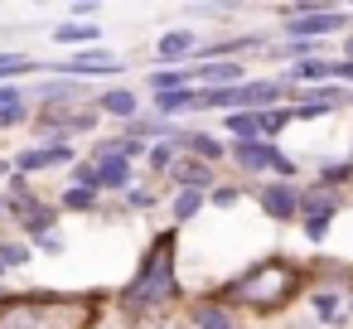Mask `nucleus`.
I'll return each instance as SVG.
<instances>
[{"instance_id":"1","label":"nucleus","mask_w":353,"mask_h":329,"mask_svg":"<svg viewBox=\"0 0 353 329\" xmlns=\"http://www.w3.org/2000/svg\"><path fill=\"white\" fill-rule=\"evenodd\" d=\"M305 286V276H300V266L295 261H285V257H271V261H256L252 271H242V276H232L213 300L218 305H228V300H242L247 310H256V315H271V310H285L290 300H295V290Z\"/></svg>"},{"instance_id":"2","label":"nucleus","mask_w":353,"mask_h":329,"mask_svg":"<svg viewBox=\"0 0 353 329\" xmlns=\"http://www.w3.org/2000/svg\"><path fill=\"white\" fill-rule=\"evenodd\" d=\"M174 237H179V228H165L145 247L136 276L121 290V310H165L179 295V281H174Z\"/></svg>"},{"instance_id":"3","label":"nucleus","mask_w":353,"mask_h":329,"mask_svg":"<svg viewBox=\"0 0 353 329\" xmlns=\"http://www.w3.org/2000/svg\"><path fill=\"white\" fill-rule=\"evenodd\" d=\"M34 136H44V141H78V136H92L97 126H102V117H97V107L88 102V107H59V112H34Z\"/></svg>"},{"instance_id":"4","label":"nucleus","mask_w":353,"mask_h":329,"mask_svg":"<svg viewBox=\"0 0 353 329\" xmlns=\"http://www.w3.org/2000/svg\"><path fill=\"white\" fill-rule=\"evenodd\" d=\"M83 155H78V146L73 141H39V146H25V150H15V160H10V175H25V179H34V175H44V170H73Z\"/></svg>"},{"instance_id":"5","label":"nucleus","mask_w":353,"mask_h":329,"mask_svg":"<svg viewBox=\"0 0 353 329\" xmlns=\"http://www.w3.org/2000/svg\"><path fill=\"white\" fill-rule=\"evenodd\" d=\"M88 160H92V170H97V189H102V194H126V189L136 184L131 160L121 155V141H117V136H112V141H97Z\"/></svg>"},{"instance_id":"6","label":"nucleus","mask_w":353,"mask_h":329,"mask_svg":"<svg viewBox=\"0 0 353 329\" xmlns=\"http://www.w3.org/2000/svg\"><path fill=\"white\" fill-rule=\"evenodd\" d=\"M126 63L112 54V49H78L73 59H63V63H54V68H44V73H54V78H78V83H88V78H117Z\"/></svg>"},{"instance_id":"7","label":"nucleus","mask_w":353,"mask_h":329,"mask_svg":"<svg viewBox=\"0 0 353 329\" xmlns=\"http://www.w3.org/2000/svg\"><path fill=\"white\" fill-rule=\"evenodd\" d=\"M348 30V10L329 6V10H310L300 20L285 25V39H305V44H324V34H343Z\"/></svg>"},{"instance_id":"8","label":"nucleus","mask_w":353,"mask_h":329,"mask_svg":"<svg viewBox=\"0 0 353 329\" xmlns=\"http://www.w3.org/2000/svg\"><path fill=\"white\" fill-rule=\"evenodd\" d=\"M30 102H39L44 112H59V107H88V83L78 78H44L34 88H25Z\"/></svg>"},{"instance_id":"9","label":"nucleus","mask_w":353,"mask_h":329,"mask_svg":"<svg viewBox=\"0 0 353 329\" xmlns=\"http://www.w3.org/2000/svg\"><path fill=\"white\" fill-rule=\"evenodd\" d=\"M252 194H256V203L271 223H300V184L271 179V184H256Z\"/></svg>"},{"instance_id":"10","label":"nucleus","mask_w":353,"mask_h":329,"mask_svg":"<svg viewBox=\"0 0 353 329\" xmlns=\"http://www.w3.org/2000/svg\"><path fill=\"white\" fill-rule=\"evenodd\" d=\"M194 54H199V34H194V30H165V34L155 39L160 68H189Z\"/></svg>"},{"instance_id":"11","label":"nucleus","mask_w":353,"mask_h":329,"mask_svg":"<svg viewBox=\"0 0 353 329\" xmlns=\"http://www.w3.org/2000/svg\"><path fill=\"white\" fill-rule=\"evenodd\" d=\"M49 305H34V295H10L0 300V329H44Z\"/></svg>"},{"instance_id":"12","label":"nucleus","mask_w":353,"mask_h":329,"mask_svg":"<svg viewBox=\"0 0 353 329\" xmlns=\"http://www.w3.org/2000/svg\"><path fill=\"white\" fill-rule=\"evenodd\" d=\"M290 88H281L276 78H247L237 88V112H261V107H281Z\"/></svg>"},{"instance_id":"13","label":"nucleus","mask_w":353,"mask_h":329,"mask_svg":"<svg viewBox=\"0 0 353 329\" xmlns=\"http://www.w3.org/2000/svg\"><path fill=\"white\" fill-rule=\"evenodd\" d=\"M92 107H97V117H112V121H136L141 117V97H136V88H102L97 97H92Z\"/></svg>"},{"instance_id":"14","label":"nucleus","mask_w":353,"mask_h":329,"mask_svg":"<svg viewBox=\"0 0 353 329\" xmlns=\"http://www.w3.org/2000/svg\"><path fill=\"white\" fill-rule=\"evenodd\" d=\"M189 78H194V88H237V83H247V63H189Z\"/></svg>"},{"instance_id":"15","label":"nucleus","mask_w":353,"mask_h":329,"mask_svg":"<svg viewBox=\"0 0 353 329\" xmlns=\"http://www.w3.org/2000/svg\"><path fill=\"white\" fill-rule=\"evenodd\" d=\"M271 150H276V141H232V146H228V160H232L242 175H266Z\"/></svg>"},{"instance_id":"16","label":"nucleus","mask_w":353,"mask_h":329,"mask_svg":"<svg viewBox=\"0 0 353 329\" xmlns=\"http://www.w3.org/2000/svg\"><path fill=\"white\" fill-rule=\"evenodd\" d=\"M59 49H97L102 44V30L92 25V20H63V25H54V34H49Z\"/></svg>"},{"instance_id":"17","label":"nucleus","mask_w":353,"mask_h":329,"mask_svg":"<svg viewBox=\"0 0 353 329\" xmlns=\"http://www.w3.org/2000/svg\"><path fill=\"white\" fill-rule=\"evenodd\" d=\"M165 179H170L174 189H203V194H208V189H213V165H203V160H194V155H179Z\"/></svg>"},{"instance_id":"18","label":"nucleus","mask_w":353,"mask_h":329,"mask_svg":"<svg viewBox=\"0 0 353 329\" xmlns=\"http://www.w3.org/2000/svg\"><path fill=\"white\" fill-rule=\"evenodd\" d=\"M310 305H314V319H324L329 329L348 324V295H343L339 286H324V290H314V295H310Z\"/></svg>"},{"instance_id":"19","label":"nucleus","mask_w":353,"mask_h":329,"mask_svg":"<svg viewBox=\"0 0 353 329\" xmlns=\"http://www.w3.org/2000/svg\"><path fill=\"white\" fill-rule=\"evenodd\" d=\"M184 155H194L203 165H218V160H228V141L213 136V131H184Z\"/></svg>"},{"instance_id":"20","label":"nucleus","mask_w":353,"mask_h":329,"mask_svg":"<svg viewBox=\"0 0 353 329\" xmlns=\"http://www.w3.org/2000/svg\"><path fill=\"white\" fill-rule=\"evenodd\" d=\"M339 208H343V199L334 194V189H300V218H339Z\"/></svg>"},{"instance_id":"21","label":"nucleus","mask_w":353,"mask_h":329,"mask_svg":"<svg viewBox=\"0 0 353 329\" xmlns=\"http://www.w3.org/2000/svg\"><path fill=\"white\" fill-rule=\"evenodd\" d=\"M203 208H208V194H203V189H174V194H170V223H174V228L194 223Z\"/></svg>"},{"instance_id":"22","label":"nucleus","mask_w":353,"mask_h":329,"mask_svg":"<svg viewBox=\"0 0 353 329\" xmlns=\"http://www.w3.org/2000/svg\"><path fill=\"white\" fill-rule=\"evenodd\" d=\"M150 112H155V117H165V121H174L179 112H199V92H194V88L160 92V97H150Z\"/></svg>"},{"instance_id":"23","label":"nucleus","mask_w":353,"mask_h":329,"mask_svg":"<svg viewBox=\"0 0 353 329\" xmlns=\"http://www.w3.org/2000/svg\"><path fill=\"white\" fill-rule=\"evenodd\" d=\"M194 329H237V319H232L228 305L203 300V305H194Z\"/></svg>"},{"instance_id":"24","label":"nucleus","mask_w":353,"mask_h":329,"mask_svg":"<svg viewBox=\"0 0 353 329\" xmlns=\"http://www.w3.org/2000/svg\"><path fill=\"white\" fill-rule=\"evenodd\" d=\"M20 73H44V63L20 49H0V83H15Z\"/></svg>"},{"instance_id":"25","label":"nucleus","mask_w":353,"mask_h":329,"mask_svg":"<svg viewBox=\"0 0 353 329\" xmlns=\"http://www.w3.org/2000/svg\"><path fill=\"white\" fill-rule=\"evenodd\" d=\"M145 88H150V97H160V92H179V88H194V78H189V68H155V73L145 78Z\"/></svg>"},{"instance_id":"26","label":"nucleus","mask_w":353,"mask_h":329,"mask_svg":"<svg viewBox=\"0 0 353 329\" xmlns=\"http://www.w3.org/2000/svg\"><path fill=\"white\" fill-rule=\"evenodd\" d=\"M285 126H290V107H285V102H281V107H261V112H256V136H261V141H276Z\"/></svg>"},{"instance_id":"27","label":"nucleus","mask_w":353,"mask_h":329,"mask_svg":"<svg viewBox=\"0 0 353 329\" xmlns=\"http://www.w3.org/2000/svg\"><path fill=\"white\" fill-rule=\"evenodd\" d=\"M97 203H102L97 189H78V184H68V189L59 194V213H92Z\"/></svg>"},{"instance_id":"28","label":"nucleus","mask_w":353,"mask_h":329,"mask_svg":"<svg viewBox=\"0 0 353 329\" xmlns=\"http://www.w3.org/2000/svg\"><path fill=\"white\" fill-rule=\"evenodd\" d=\"M223 131H228L232 141H261V136H256V112H228V117H223Z\"/></svg>"},{"instance_id":"29","label":"nucleus","mask_w":353,"mask_h":329,"mask_svg":"<svg viewBox=\"0 0 353 329\" xmlns=\"http://www.w3.org/2000/svg\"><path fill=\"white\" fill-rule=\"evenodd\" d=\"M353 179V160H329V165H319V189H343Z\"/></svg>"},{"instance_id":"30","label":"nucleus","mask_w":353,"mask_h":329,"mask_svg":"<svg viewBox=\"0 0 353 329\" xmlns=\"http://www.w3.org/2000/svg\"><path fill=\"white\" fill-rule=\"evenodd\" d=\"M30 257H34V252H30L25 242H0V281H6L15 266H30Z\"/></svg>"},{"instance_id":"31","label":"nucleus","mask_w":353,"mask_h":329,"mask_svg":"<svg viewBox=\"0 0 353 329\" xmlns=\"http://www.w3.org/2000/svg\"><path fill=\"white\" fill-rule=\"evenodd\" d=\"M242 194H247L242 184H213V189H208V208H237Z\"/></svg>"},{"instance_id":"32","label":"nucleus","mask_w":353,"mask_h":329,"mask_svg":"<svg viewBox=\"0 0 353 329\" xmlns=\"http://www.w3.org/2000/svg\"><path fill=\"white\" fill-rule=\"evenodd\" d=\"M266 175H276V179H285V184H295V160L276 146V150H271V160H266Z\"/></svg>"},{"instance_id":"33","label":"nucleus","mask_w":353,"mask_h":329,"mask_svg":"<svg viewBox=\"0 0 353 329\" xmlns=\"http://www.w3.org/2000/svg\"><path fill=\"white\" fill-rule=\"evenodd\" d=\"M121 203H126V208H136V213H145V208H155V203H160V194H155V189H141V184H131V189L121 194Z\"/></svg>"},{"instance_id":"34","label":"nucleus","mask_w":353,"mask_h":329,"mask_svg":"<svg viewBox=\"0 0 353 329\" xmlns=\"http://www.w3.org/2000/svg\"><path fill=\"white\" fill-rule=\"evenodd\" d=\"M30 121H34L30 102L25 107H0V131H15V126H30Z\"/></svg>"},{"instance_id":"35","label":"nucleus","mask_w":353,"mask_h":329,"mask_svg":"<svg viewBox=\"0 0 353 329\" xmlns=\"http://www.w3.org/2000/svg\"><path fill=\"white\" fill-rule=\"evenodd\" d=\"M329 228H334V218H300V232H305L310 242H324Z\"/></svg>"},{"instance_id":"36","label":"nucleus","mask_w":353,"mask_h":329,"mask_svg":"<svg viewBox=\"0 0 353 329\" xmlns=\"http://www.w3.org/2000/svg\"><path fill=\"white\" fill-rule=\"evenodd\" d=\"M73 184H78V189H97V170H92V160H78V165H73ZM97 194H102V189H97Z\"/></svg>"},{"instance_id":"37","label":"nucleus","mask_w":353,"mask_h":329,"mask_svg":"<svg viewBox=\"0 0 353 329\" xmlns=\"http://www.w3.org/2000/svg\"><path fill=\"white\" fill-rule=\"evenodd\" d=\"M30 97H25V88L20 83H0V107H25Z\"/></svg>"},{"instance_id":"38","label":"nucleus","mask_w":353,"mask_h":329,"mask_svg":"<svg viewBox=\"0 0 353 329\" xmlns=\"http://www.w3.org/2000/svg\"><path fill=\"white\" fill-rule=\"evenodd\" d=\"M34 252H49V257H59V252H63V237H59V232H49V237H39V242H34Z\"/></svg>"},{"instance_id":"39","label":"nucleus","mask_w":353,"mask_h":329,"mask_svg":"<svg viewBox=\"0 0 353 329\" xmlns=\"http://www.w3.org/2000/svg\"><path fill=\"white\" fill-rule=\"evenodd\" d=\"M334 83H348L353 88V63L348 59H334Z\"/></svg>"},{"instance_id":"40","label":"nucleus","mask_w":353,"mask_h":329,"mask_svg":"<svg viewBox=\"0 0 353 329\" xmlns=\"http://www.w3.org/2000/svg\"><path fill=\"white\" fill-rule=\"evenodd\" d=\"M343 59L353 63V34H343Z\"/></svg>"},{"instance_id":"41","label":"nucleus","mask_w":353,"mask_h":329,"mask_svg":"<svg viewBox=\"0 0 353 329\" xmlns=\"http://www.w3.org/2000/svg\"><path fill=\"white\" fill-rule=\"evenodd\" d=\"M6 175H10V165H6V160H0V179H6Z\"/></svg>"},{"instance_id":"42","label":"nucleus","mask_w":353,"mask_h":329,"mask_svg":"<svg viewBox=\"0 0 353 329\" xmlns=\"http://www.w3.org/2000/svg\"><path fill=\"white\" fill-rule=\"evenodd\" d=\"M348 319H353V290H348Z\"/></svg>"},{"instance_id":"43","label":"nucleus","mask_w":353,"mask_h":329,"mask_svg":"<svg viewBox=\"0 0 353 329\" xmlns=\"http://www.w3.org/2000/svg\"><path fill=\"white\" fill-rule=\"evenodd\" d=\"M348 107H353V88H348Z\"/></svg>"}]
</instances>
